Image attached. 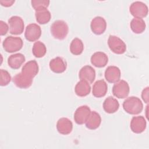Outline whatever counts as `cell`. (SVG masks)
Masks as SVG:
<instances>
[{
	"label": "cell",
	"instance_id": "obj_1",
	"mask_svg": "<svg viewBox=\"0 0 149 149\" xmlns=\"http://www.w3.org/2000/svg\"><path fill=\"white\" fill-rule=\"evenodd\" d=\"M123 108L127 113L131 115H137L143 111V104L140 98L132 96L127 98L123 101Z\"/></svg>",
	"mask_w": 149,
	"mask_h": 149
},
{
	"label": "cell",
	"instance_id": "obj_2",
	"mask_svg": "<svg viewBox=\"0 0 149 149\" xmlns=\"http://www.w3.org/2000/svg\"><path fill=\"white\" fill-rule=\"evenodd\" d=\"M50 31L55 38L61 40L66 37L69 32V27L65 21L58 20L53 22Z\"/></svg>",
	"mask_w": 149,
	"mask_h": 149
},
{
	"label": "cell",
	"instance_id": "obj_3",
	"mask_svg": "<svg viewBox=\"0 0 149 149\" xmlns=\"http://www.w3.org/2000/svg\"><path fill=\"white\" fill-rule=\"evenodd\" d=\"M23 45L22 39L19 37L8 36L3 41L2 46L4 50L9 53L20 50Z\"/></svg>",
	"mask_w": 149,
	"mask_h": 149
},
{
	"label": "cell",
	"instance_id": "obj_4",
	"mask_svg": "<svg viewBox=\"0 0 149 149\" xmlns=\"http://www.w3.org/2000/svg\"><path fill=\"white\" fill-rule=\"evenodd\" d=\"M108 45L111 51L116 54H123L126 50V45L125 42L115 36H109Z\"/></svg>",
	"mask_w": 149,
	"mask_h": 149
},
{
	"label": "cell",
	"instance_id": "obj_5",
	"mask_svg": "<svg viewBox=\"0 0 149 149\" xmlns=\"http://www.w3.org/2000/svg\"><path fill=\"white\" fill-rule=\"evenodd\" d=\"M130 92L128 83L124 80H119L115 83L112 87V93L118 98H125L127 97Z\"/></svg>",
	"mask_w": 149,
	"mask_h": 149
},
{
	"label": "cell",
	"instance_id": "obj_6",
	"mask_svg": "<svg viewBox=\"0 0 149 149\" xmlns=\"http://www.w3.org/2000/svg\"><path fill=\"white\" fill-rule=\"evenodd\" d=\"M129 10L135 18L140 19L146 17L148 12L147 6L144 3L140 1L133 2L130 6Z\"/></svg>",
	"mask_w": 149,
	"mask_h": 149
},
{
	"label": "cell",
	"instance_id": "obj_7",
	"mask_svg": "<svg viewBox=\"0 0 149 149\" xmlns=\"http://www.w3.org/2000/svg\"><path fill=\"white\" fill-rule=\"evenodd\" d=\"M9 32L13 35L21 34L24 30V22L22 17L18 16H13L8 20Z\"/></svg>",
	"mask_w": 149,
	"mask_h": 149
},
{
	"label": "cell",
	"instance_id": "obj_8",
	"mask_svg": "<svg viewBox=\"0 0 149 149\" xmlns=\"http://www.w3.org/2000/svg\"><path fill=\"white\" fill-rule=\"evenodd\" d=\"M41 35V29L36 23H31L27 26L24 33V37L30 42L37 41Z\"/></svg>",
	"mask_w": 149,
	"mask_h": 149
},
{
	"label": "cell",
	"instance_id": "obj_9",
	"mask_svg": "<svg viewBox=\"0 0 149 149\" xmlns=\"http://www.w3.org/2000/svg\"><path fill=\"white\" fill-rule=\"evenodd\" d=\"M91 112L90 108L87 105L79 107L74 113V120L75 122L78 125L85 123L88 119Z\"/></svg>",
	"mask_w": 149,
	"mask_h": 149
},
{
	"label": "cell",
	"instance_id": "obj_10",
	"mask_svg": "<svg viewBox=\"0 0 149 149\" xmlns=\"http://www.w3.org/2000/svg\"><path fill=\"white\" fill-rule=\"evenodd\" d=\"M90 27L92 32L95 34H102L106 30V21L102 17L96 16L91 20Z\"/></svg>",
	"mask_w": 149,
	"mask_h": 149
},
{
	"label": "cell",
	"instance_id": "obj_11",
	"mask_svg": "<svg viewBox=\"0 0 149 149\" xmlns=\"http://www.w3.org/2000/svg\"><path fill=\"white\" fill-rule=\"evenodd\" d=\"M146 128V120L143 116H137L132 118L130 122V129L135 133H141Z\"/></svg>",
	"mask_w": 149,
	"mask_h": 149
},
{
	"label": "cell",
	"instance_id": "obj_12",
	"mask_svg": "<svg viewBox=\"0 0 149 149\" xmlns=\"http://www.w3.org/2000/svg\"><path fill=\"white\" fill-rule=\"evenodd\" d=\"M14 84L20 88H27L31 86L33 79L23 74L22 72L16 74L12 79Z\"/></svg>",
	"mask_w": 149,
	"mask_h": 149
},
{
	"label": "cell",
	"instance_id": "obj_13",
	"mask_svg": "<svg viewBox=\"0 0 149 149\" xmlns=\"http://www.w3.org/2000/svg\"><path fill=\"white\" fill-rule=\"evenodd\" d=\"M79 77L80 80H84L89 84H91L95 80V71L91 66L86 65L80 70Z\"/></svg>",
	"mask_w": 149,
	"mask_h": 149
},
{
	"label": "cell",
	"instance_id": "obj_14",
	"mask_svg": "<svg viewBox=\"0 0 149 149\" xmlns=\"http://www.w3.org/2000/svg\"><path fill=\"white\" fill-rule=\"evenodd\" d=\"M120 74L121 73L119 68L115 66H109L106 69L104 76L107 81L115 83L120 80Z\"/></svg>",
	"mask_w": 149,
	"mask_h": 149
},
{
	"label": "cell",
	"instance_id": "obj_15",
	"mask_svg": "<svg viewBox=\"0 0 149 149\" xmlns=\"http://www.w3.org/2000/svg\"><path fill=\"white\" fill-rule=\"evenodd\" d=\"M56 129L60 134L67 135L72 132L73 129V123L68 118H62L57 122Z\"/></svg>",
	"mask_w": 149,
	"mask_h": 149
},
{
	"label": "cell",
	"instance_id": "obj_16",
	"mask_svg": "<svg viewBox=\"0 0 149 149\" xmlns=\"http://www.w3.org/2000/svg\"><path fill=\"white\" fill-rule=\"evenodd\" d=\"M50 69L56 73H61L65 71L67 67L66 61L61 57H56L49 62Z\"/></svg>",
	"mask_w": 149,
	"mask_h": 149
},
{
	"label": "cell",
	"instance_id": "obj_17",
	"mask_svg": "<svg viewBox=\"0 0 149 149\" xmlns=\"http://www.w3.org/2000/svg\"><path fill=\"white\" fill-rule=\"evenodd\" d=\"M38 65L35 60L27 62L22 68V73L30 78L33 79L38 72Z\"/></svg>",
	"mask_w": 149,
	"mask_h": 149
},
{
	"label": "cell",
	"instance_id": "obj_18",
	"mask_svg": "<svg viewBox=\"0 0 149 149\" xmlns=\"http://www.w3.org/2000/svg\"><path fill=\"white\" fill-rule=\"evenodd\" d=\"M108 90V86L104 80L101 79L96 81L93 86V95L97 98L104 97Z\"/></svg>",
	"mask_w": 149,
	"mask_h": 149
},
{
	"label": "cell",
	"instance_id": "obj_19",
	"mask_svg": "<svg viewBox=\"0 0 149 149\" xmlns=\"http://www.w3.org/2000/svg\"><path fill=\"white\" fill-rule=\"evenodd\" d=\"M91 63L97 68L104 67L108 62V58L106 54L98 51L93 54L91 57Z\"/></svg>",
	"mask_w": 149,
	"mask_h": 149
},
{
	"label": "cell",
	"instance_id": "obj_20",
	"mask_svg": "<svg viewBox=\"0 0 149 149\" xmlns=\"http://www.w3.org/2000/svg\"><path fill=\"white\" fill-rule=\"evenodd\" d=\"M119 107V104L118 100L109 96L107 97L103 102L104 110L108 113H113L116 112Z\"/></svg>",
	"mask_w": 149,
	"mask_h": 149
},
{
	"label": "cell",
	"instance_id": "obj_21",
	"mask_svg": "<svg viewBox=\"0 0 149 149\" xmlns=\"http://www.w3.org/2000/svg\"><path fill=\"white\" fill-rule=\"evenodd\" d=\"M24 55L21 53L12 54L8 59V64L12 69H17L25 61Z\"/></svg>",
	"mask_w": 149,
	"mask_h": 149
},
{
	"label": "cell",
	"instance_id": "obj_22",
	"mask_svg": "<svg viewBox=\"0 0 149 149\" xmlns=\"http://www.w3.org/2000/svg\"><path fill=\"white\" fill-rule=\"evenodd\" d=\"M101 123V118L100 115L96 111H91L88 119L85 123L87 128L90 130L97 129Z\"/></svg>",
	"mask_w": 149,
	"mask_h": 149
},
{
	"label": "cell",
	"instance_id": "obj_23",
	"mask_svg": "<svg viewBox=\"0 0 149 149\" xmlns=\"http://www.w3.org/2000/svg\"><path fill=\"white\" fill-rule=\"evenodd\" d=\"M90 91L91 87L90 84L84 80H80L74 87L75 93L79 97H85L89 94Z\"/></svg>",
	"mask_w": 149,
	"mask_h": 149
},
{
	"label": "cell",
	"instance_id": "obj_24",
	"mask_svg": "<svg viewBox=\"0 0 149 149\" xmlns=\"http://www.w3.org/2000/svg\"><path fill=\"white\" fill-rule=\"evenodd\" d=\"M130 26L134 33L140 34L146 29V23L143 19L134 17L130 22Z\"/></svg>",
	"mask_w": 149,
	"mask_h": 149
},
{
	"label": "cell",
	"instance_id": "obj_25",
	"mask_svg": "<svg viewBox=\"0 0 149 149\" xmlns=\"http://www.w3.org/2000/svg\"><path fill=\"white\" fill-rule=\"evenodd\" d=\"M35 16L36 20L38 23L44 24L50 21L51 14L47 9H44L36 11Z\"/></svg>",
	"mask_w": 149,
	"mask_h": 149
},
{
	"label": "cell",
	"instance_id": "obj_26",
	"mask_svg": "<svg viewBox=\"0 0 149 149\" xmlns=\"http://www.w3.org/2000/svg\"><path fill=\"white\" fill-rule=\"evenodd\" d=\"M84 49V45L82 41L79 38H74L70 45V51L74 55H80Z\"/></svg>",
	"mask_w": 149,
	"mask_h": 149
},
{
	"label": "cell",
	"instance_id": "obj_27",
	"mask_svg": "<svg viewBox=\"0 0 149 149\" xmlns=\"http://www.w3.org/2000/svg\"><path fill=\"white\" fill-rule=\"evenodd\" d=\"M47 52V48L44 43L41 41H36L34 43L32 52L36 58H41L44 56Z\"/></svg>",
	"mask_w": 149,
	"mask_h": 149
},
{
	"label": "cell",
	"instance_id": "obj_28",
	"mask_svg": "<svg viewBox=\"0 0 149 149\" xmlns=\"http://www.w3.org/2000/svg\"><path fill=\"white\" fill-rule=\"evenodd\" d=\"M32 7L36 11L44 9H47L49 4V1L48 0H32L31 1Z\"/></svg>",
	"mask_w": 149,
	"mask_h": 149
},
{
	"label": "cell",
	"instance_id": "obj_29",
	"mask_svg": "<svg viewBox=\"0 0 149 149\" xmlns=\"http://www.w3.org/2000/svg\"><path fill=\"white\" fill-rule=\"evenodd\" d=\"M11 76L10 73L4 69H0V85L1 86H5L8 85L10 80Z\"/></svg>",
	"mask_w": 149,
	"mask_h": 149
},
{
	"label": "cell",
	"instance_id": "obj_30",
	"mask_svg": "<svg viewBox=\"0 0 149 149\" xmlns=\"http://www.w3.org/2000/svg\"><path fill=\"white\" fill-rule=\"evenodd\" d=\"M9 29V27L5 22L0 21V34L1 36L5 35Z\"/></svg>",
	"mask_w": 149,
	"mask_h": 149
},
{
	"label": "cell",
	"instance_id": "obj_31",
	"mask_svg": "<svg viewBox=\"0 0 149 149\" xmlns=\"http://www.w3.org/2000/svg\"><path fill=\"white\" fill-rule=\"evenodd\" d=\"M148 93H149V87H147L143 89L141 93V98L145 103L148 104L149 98H148Z\"/></svg>",
	"mask_w": 149,
	"mask_h": 149
},
{
	"label": "cell",
	"instance_id": "obj_32",
	"mask_svg": "<svg viewBox=\"0 0 149 149\" xmlns=\"http://www.w3.org/2000/svg\"><path fill=\"white\" fill-rule=\"evenodd\" d=\"M15 1L13 0H5V1H1L0 3L1 4L2 6H5V7H9L10 6H12L14 3H15Z\"/></svg>",
	"mask_w": 149,
	"mask_h": 149
}]
</instances>
